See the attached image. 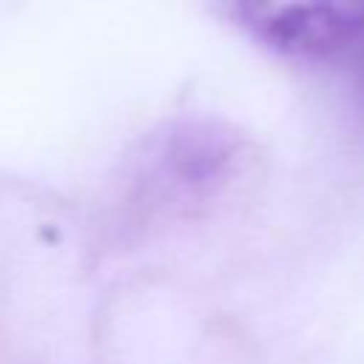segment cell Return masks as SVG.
<instances>
[{
  "label": "cell",
  "instance_id": "cell-1",
  "mask_svg": "<svg viewBox=\"0 0 364 364\" xmlns=\"http://www.w3.org/2000/svg\"><path fill=\"white\" fill-rule=\"evenodd\" d=\"M239 23L293 57H327L364 34V0H230Z\"/></svg>",
  "mask_w": 364,
  "mask_h": 364
}]
</instances>
